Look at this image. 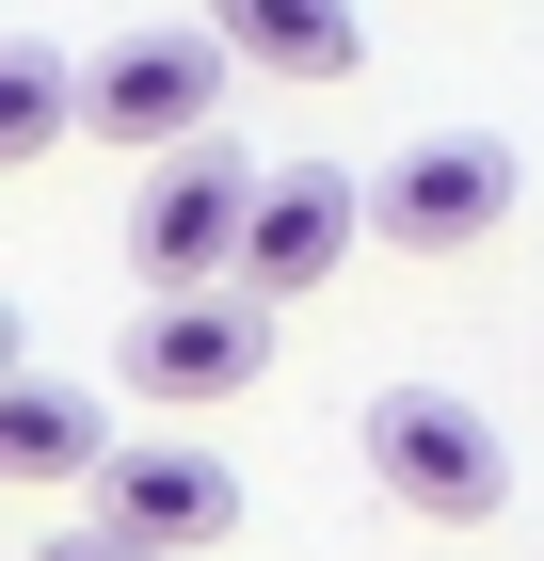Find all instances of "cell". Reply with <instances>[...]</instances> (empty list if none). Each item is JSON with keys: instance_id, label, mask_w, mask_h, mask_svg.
Instances as JSON below:
<instances>
[{"instance_id": "cell-1", "label": "cell", "mask_w": 544, "mask_h": 561, "mask_svg": "<svg viewBox=\"0 0 544 561\" xmlns=\"http://www.w3.org/2000/svg\"><path fill=\"white\" fill-rule=\"evenodd\" d=\"M224 81H241V48H224L209 16H128V33L81 65V129L193 161V145H209V113H224Z\"/></svg>"}, {"instance_id": "cell-2", "label": "cell", "mask_w": 544, "mask_h": 561, "mask_svg": "<svg viewBox=\"0 0 544 561\" xmlns=\"http://www.w3.org/2000/svg\"><path fill=\"white\" fill-rule=\"evenodd\" d=\"M352 449H369V481L401 514H432V529H481L512 497V449H497V417L464 386H384L369 417H352Z\"/></svg>"}, {"instance_id": "cell-3", "label": "cell", "mask_w": 544, "mask_h": 561, "mask_svg": "<svg viewBox=\"0 0 544 561\" xmlns=\"http://www.w3.org/2000/svg\"><path fill=\"white\" fill-rule=\"evenodd\" d=\"M241 241H256V176L224 161V145L161 161V176H144V209H128V273H144L161 305H193V289H241Z\"/></svg>"}, {"instance_id": "cell-4", "label": "cell", "mask_w": 544, "mask_h": 561, "mask_svg": "<svg viewBox=\"0 0 544 561\" xmlns=\"http://www.w3.org/2000/svg\"><path fill=\"white\" fill-rule=\"evenodd\" d=\"M273 369V305L256 289H193V305H144L128 321V401H161V417H209Z\"/></svg>"}, {"instance_id": "cell-5", "label": "cell", "mask_w": 544, "mask_h": 561, "mask_svg": "<svg viewBox=\"0 0 544 561\" xmlns=\"http://www.w3.org/2000/svg\"><path fill=\"white\" fill-rule=\"evenodd\" d=\"M369 225L401 241V257H464V241H497V225H512V145H497V129L401 145V161L369 176Z\"/></svg>"}, {"instance_id": "cell-6", "label": "cell", "mask_w": 544, "mask_h": 561, "mask_svg": "<svg viewBox=\"0 0 544 561\" xmlns=\"http://www.w3.org/2000/svg\"><path fill=\"white\" fill-rule=\"evenodd\" d=\"M352 241H369V176H352V161H273V176H256L241 289H256V305H304V289L352 273Z\"/></svg>"}, {"instance_id": "cell-7", "label": "cell", "mask_w": 544, "mask_h": 561, "mask_svg": "<svg viewBox=\"0 0 544 561\" xmlns=\"http://www.w3.org/2000/svg\"><path fill=\"white\" fill-rule=\"evenodd\" d=\"M96 529H128V546H161V561H193V546H224L241 529V466L224 449H113V481H96Z\"/></svg>"}, {"instance_id": "cell-8", "label": "cell", "mask_w": 544, "mask_h": 561, "mask_svg": "<svg viewBox=\"0 0 544 561\" xmlns=\"http://www.w3.org/2000/svg\"><path fill=\"white\" fill-rule=\"evenodd\" d=\"M0 466L33 481V497H96V481H113V417L33 369V386H0Z\"/></svg>"}, {"instance_id": "cell-9", "label": "cell", "mask_w": 544, "mask_h": 561, "mask_svg": "<svg viewBox=\"0 0 544 561\" xmlns=\"http://www.w3.org/2000/svg\"><path fill=\"white\" fill-rule=\"evenodd\" d=\"M209 33L241 48L256 81H352L369 65V16L352 0H209Z\"/></svg>"}, {"instance_id": "cell-10", "label": "cell", "mask_w": 544, "mask_h": 561, "mask_svg": "<svg viewBox=\"0 0 544 561\" xmlns=\"http://www.w3.org/2000/svg\"><path fill=\"white\" fill-rule=\"evenodd\" d=\"M81 129V65L65 48H0V161H48Z\"/></svg>"}, {"instance_id": "cell-11", "label": "cell", "mask_w": 544, "mask_h": 561, "mask_svg": "<svg viewBox=\"0 0 544 561\" xmlns=\"http://www.w3.org/2000/svg\"><path fill=\"white\" fill-rule=\"evenodd\" d=\"M33 561H161V546H128V529H96V514H81V529H48Z\"/></svg>"}]
</instances>
